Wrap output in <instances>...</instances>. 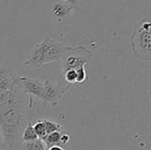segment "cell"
I'll return each instance as SVG.
<instances>
[{
  "label": "cell",
  "mask_w": 151,
  "mask_h": 150,
  "mask_svg": "<svg viewBox=\"0 0 151 150\" xmlns=\"http://www.w3.org/2000/svg\"><path fill=\"white\" fill-rule=\"evenodd\" d=\"M23 111L17 97L0 104V130L4 147H15L21 143Z\"/></svg>",
  "instance_id": "cell-1"
},
{
  "label": "cell",
  "mask_w": 151,
  "mask_h": 150,
  "mask_svg": "<svg viewBox=\"0 0 151 150\" xmlns=\"http://www.w3.org/2000/svg\"><path fill=\"white\" fill-rule=\"evenodd\" d=\"M68 46L50 36L36 42L27 60L23 63L26 67L42 68L45 65L60 61Z\"/></svg>",
  "instance_id": "cell-2"
},
{
  "label": "cell",
  "mask_w": 151,
  "mask_h": 150,
  "mask_svg": "<svg viewBox=\"0 0 151 150\" xmlns=\"http://www.w3.org/2000/svg\"><path fill=\"white\" fill-rule=\"evenodd\" d=\"M150 21L148 19H140L134 26L130 36L132 53L144 61L151 60Z\"/></svg>",
  "instance_id": "cell-3"
},
{
  "label": "cell",
  "mask_w": 151,
  "mask_h": 150,
  "mask_svg": "<svg viewBox=\"0 0 151 150\" xmlns=\"http://www.w3.org/2000/svg\"><path fill=\"white\" fill-rule=\"evenodd\" d=\"M93 53L84 46L69 47L62 56L60 62L62 74L69 70H75L79 67L85 66L92 60Z\"/></svg>",
  "instance_id": "cell-4"
},
{
  "label": "cell",
  "mask_w": 151,
  "mask_h": 150,
  "mask_svg": "<svg viewBox=\"0 0 151 150\" xmlns=\"http://www.w3.org/2000/svg\"><path fill=\"white\" fill-rule=\"evenodd\" d=\"M71 88V85L60 80L59 83L50 81L49 79L43 80V88L39 101L45 106L57 108L60 100L65 95L66 92Z\"/></svg>",
  "instance_id": "cell-5"
},
{
  "label": "cell",
  "mask_w": 151,
  "mask_h": 150,
  "mask_svg": "<svg viewBox=\"0 0 151 150\" xmlns=\"http://www.w3.org/2000/svg\"><path fill=\"white\" fill-rule=\"evenodd\" d=\"M16 85L17 88L20 89L24 94L27 95L29 98L35 96L39 99L43 88V80L38 78L19 76Z\"/></svg>",
  "instance_id": "cell-6"
},
{
  "label": "cell",
  "mask_w": 151,
  "mask_h": 150,
  "mask_svg": "<svg viewBox=\"0 0 151 150\" xmlns=\"http://www.w3.org/2000/svg\"><path fill=\"white\" fill-rule=\"evenodd\" d=\"M18 75L11 68H8L3 64L0 59V91H13L17 90Z\"/></svg>",
  "instance_id": "cell-7"
},
{
  "label": "cell",
  "mask_w": 151,
  "mask_h": 150,
  "mask_svg": "<svg viewBox=\"0 0 151 150\" xmlns=\"http://www.w3.org/2000/svg\"><path fill=\"white\" fill-rule=\"evenodd\" d=\"M36 140H39L34 128H33V125L32 122L29 121L27 122V124L26 125L25 128L22 131L21 133V142H31V141H35Z\"/></svg>",
  "instance_id": "cell-8"
},
{
  "label": "cell",
  "mask_w": 151,
  "mask_h": 150,
  "mask_svg": "<svg viewBox=\"0 0 151 150\" xmlns=\"http://www.w3.org/2000/svg\"><path fill=\"white\" fill-rule=\"evenodd\" d=\"M72 8H73L72 5H70L63 1H59V3H58L53 8V15L57 19H61L64 16H65L66 13Z\"/></svg>",
  "instance_id": "cell-9"
},
{
  "label": "cell",
  "mask_w": 151,
  "mask_h": 150,
  "mask_svg": "<svg viewBox=\"0 0 151 150\" xmlns=\"http://www.w3.org/2000/svg\"><path fill=\"white\" fill-rule=\"evenodd\" d=\"M42 121H43V124L45 126L47 135H49L50 133H54V132H62L64 130V126L56 121H53L49 118H42Z\"/></svg>",
  "instance_id": "cell-10"
},
{
  "label": "cell",
  "mask_w": 151,
  "mask_h": 150,
  "mask_svg": "<svg viewBox=\"0 0 151 150\" xmlns=\"http://www.w3.org/2000/svg\"><path fill=\"white\" fill-rule=\"evenodd\" d=\"M19 146L20 147V150H47L46 146L41 140L31 142H21Z\"/></svg>",
  "instance_id": "cell-11"
},
{
  "label": "cell",
  "mask_w": 151,
  "mask_h": 150,
  "mask_svg": "<svg viewBox=\"0 0 151 150\" xmlns=\"http://www.w3.org/2000/svg\"><path fill=\"white\" fill-rule=\"evenodd\" d=\"M31 122H32L33 128H34L38 139L41 141H43L46 138L47 133H46V130H45V126H44L42 118L36 119L35 121H31Z\"/></svg>",
  "instance_id": "cell-12"
},
{
  "label": "cell",
  "mask_w": 151,
  "mask_h": 150,
  "mask_svg": "<svg viewBox=\"0 0 151 150\" xmlns=\"http://www.w3.org/2000/svg\"><path fill=\"white\" fill-rule=\"evenodd\" d=\"M62 132H54L47 135V137L42 141L47 149L53 146H59V141Z\"/></svg>",
  "instance_id": "cell-13"
},
{
  "label": "cell",
  "mask_w": 151,
  "mask_h": 150,
  "mask_svg": "<svg viewBox=\"0 0 151 150\" xmlns=\"http://www.w3.org/2000/svg\"><path fill=\"white\" fill-rule=\"evenodd\" d=\"M75 72L77 74L76 83H82L87 80V72L85 70V66H81V67L75 69Z\"/></svg>",
  "instance_id": "cell-14"
},
{
  "label": "cell",
  "mask_w": 151,
  "mask_h": 150,
  "mask_svg": "<svg viewBox=\"0 0 151 150\" xmlns=\"http://www.w3.org/2000/svg\"><path fill=\"white\" fill-rule=\"evenodd\" d=\"M71 141V137L69 134L67 133H61V136H60V141H59V146L60 147H65Z\"/></svg>",
  "instance_id": "cell-15"
},
{
  "label": "cell",
  "mask_w": 151,
  "mask_h": 150,
  "mask_svg": "<svg viewBox=\"0 0 151 150\" xmlns=\"http://www.w3.org/2000/svg\"><path fill=\"white\" fill-rule=\"evenodd\" d=\"M47 150H65L63 147H60V146H53V147H50L49 149H47Z\"/></svg>",
  "instance_id": "cell-16"
},
{
  "label": "cell",
  "mask_w": 151,
  "mask_h": 150,
  "mask_svg": "<svg viewBox=\"0 0 151 150\" xmlns=\"http://www.w3.org/2000/svg\"><path fill=\"white\" fill-rule=\"evenodd\" d=\"M60 1H63V2H65V3H66V4L72 5V6H73V4L74 2H75V0H60Z\"/></svg>",
  "instance_id": "cell-17"
}]
</instances>
